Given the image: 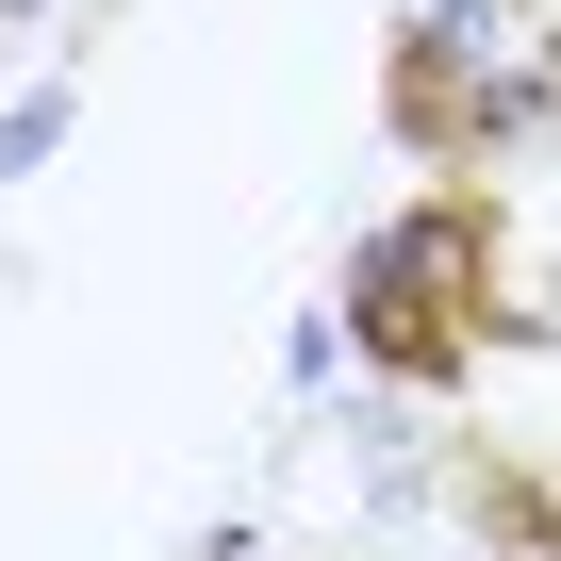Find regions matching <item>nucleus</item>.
<instances>
[{
    "label": "nucleus",
    "mask_w": 561,
    "mask_h": 561,
    "mask_svg": "<svg viewBox=\"0 0 561 561\" xmlns=\"http://www.w3.org/2000/svg\"><path fill=\"white\" fill-rule=\"evenodd\" d=\"M380 116H397V149H430L446 182L495 149V83L462 67V34H446V18H413V34L380 50Z\"/></svg>",
    "instance_id": "f03ea898"
},
{
    "label": "nucleus",
    "mask_w": 561,
    "mask_h": 561,
    "mask_svg": "<svg viewBox=\"0 0 561 561\" xmlns=\"http://www.w3.org/2000/svg\"><path fill=\"white\" fill-rule=\"evenodd\" d=\"M462 512H479L512 561H561V462H528V446H479V462H462Z\"/></svg>",
    "instance_id": "7ed1b4c3"
},
{
    "label": "nucleus",
    "mask_w": 561,
    "mask_h": 561,
    "mask_svg": "<svg viewBox=\"0 0 561 561\" xmlns=\"http://www.w3.org/2000/svg\"><path fill=\"white\" fill-rule=\"evenodd\" d=\"M495 264H512V231H495V198H479V165H462V182H430V198L347 264V347H364L380 380H413V397H462L479 347H495Z\"/></svg>",
    "instance_id": "f257e3e1"
}]
</instances>
